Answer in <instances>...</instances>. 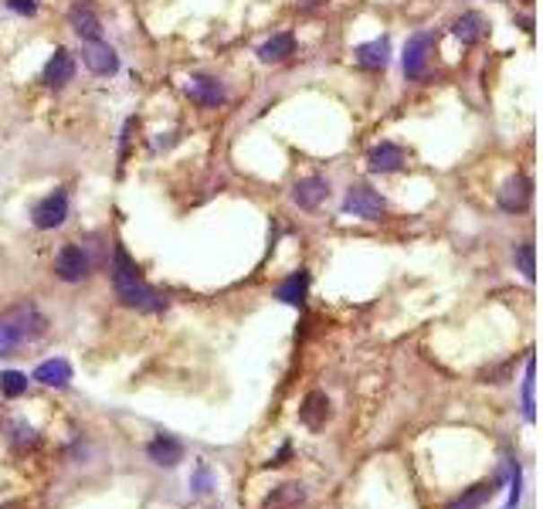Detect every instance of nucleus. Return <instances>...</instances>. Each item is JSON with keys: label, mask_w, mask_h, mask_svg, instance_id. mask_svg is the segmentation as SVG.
I'll use <instances>...</instances> for the list:
<instances>
[{"label": "nucleus", "mask_w": 543, "mask_h": 509, "mask_svg": "<svg viewBox=\"0 0 543 509\" xmlns=\"http://www.w3.org/2000/svg\"><path fill=\"white\" fill-rule=\"evenodd\" d=\"M112 285H116V299L129 309H140V312H163L167 309V299L143 282L140 268L133 265L123 245L112 248Z\"/></svg>", "instance_id": "obj_1"}, {"label": "nucleus", "mask_w": 543, "mask_h": 509, "mask_svg": "<svg viewBox=\"0 0 543 509\" xmlns=\"http://www.w3.org/2000/svg\"><path fill=\"white\" fill-rule=\"evenodd\" d=\"M0 323L14 333L17 343H34V339H41L48 333V316L34 306L31 299H24V303L7 309V312L0 316Z\"/></svg>", "instance_id": "obj_2"}, {"label": "nucleus", "mask_w": 543, "mask_h": 509, "mask_svg": "<svg viewBox=\"0 0 543 509\" xmlns=\"http://www.w3.org/2000/svg\"><path fill=\"white\" fill-rule=\"evenodd\" d=\"M384 197L367 184H354L346 190V197H343V211L354 217H363V221H377V217L384 215Z\"/></svg>", "instance_id": "obj_3"}, {"label": "nucleus", "mask_w": 543, "mask_h": 509, "mask_svg": "<svg viewBox=\"0 0 543 509\" xmlns=\"http://www.w3.org/2000/svg\"><path fill=\"white\" fill-rule=\"evenodd\" d=\"M92 272V265H89V255H85V248L82 245H62V251L55 255V276L62 278V282H85Z\"/></svg>", "instance_id": "obj_4"}, {"label": "nucleus", "mask_w": 543, "mask_h": 509, "mask_svg": "<svg viewBox=\"0 0 543 509\" xmlns=\"http://www.w3.org/2000/svg\"><path fill=\"white\" fill-rule=\"evenodd\" d=\"M65 217H68V194L65 190H51L48 197L34 204L31 221L38 232H51V228H62Z\"/></svg>", "instance_id": "obj_5"}, {"label": "nucleus", "mask_w": 543, "mask_h": 509, "mask_svg": "<svg viewBox=\"0 0 543 509\" xmlns=\"http://www.w3.org/2000/svg\"><path fill=\"white\" fill-rule=\"evenodd\" d=\"M82 62L92 75H116L119 72V58L102 38L99 41H82Z\"/></svg>", "instance_id": "obj_6"}, {"label": "nucleus", "mask_w": 543, "mask_h": 509, "mask_svg": "<svg viewBox=\"0 0 543 509\" xmlns=\"http://www.w3.org/2000/svg\"><path fill=\"white\" fill-rule=\"evenodd\" d=\"M428 51H432V34H411L407 45H404V75L407 78H421L425 68H428Z\"/></svg>", "instance_id": "obj_7"}, {"label": "nucleus", "mask_w": 543, "mask_h": 509, "mask_svg": "<svg viewBox=\"0 0 543 509\" xmlns=\"http://www.w3.org/2000/svg\"><path fill=\"white\" fill-rule=\"evenodd\" d=\"M530 201H533V184H530V177H510L503 190H499V207L506 211V215H520V211H527Z\"/></svg>", "instance_id": "obj_8"}, {"label": "nucleus", "mask_w": 543, "mask_h": 509, "mask_svg": "<svg viewBox=\"0 0 543 509\" xmlns=\"http://www.w3.org/2000/svg\"><path fill=\"white\" fill-rule=\"evenodd\" d=\"M45 85L48 89H65L72 78H75V58H72V51L68 48H58L45 65Z\"/></svg>", "instance_id": "obj_9"}, {"label": "nucleus", "mask_w": 543, "mask_h": 509, "mask_svg": "<svg viewBox=\"0 0 543 509\" xmlns=\"http://www.w3.org/2000/svg\"><path fill=\"white\" fill-rule=\"evenodd\" d=\"M187 95H190V102H197L201 109H217L224 102V85L217 78L194 75L187 82Z\"/></svg>", "instance_id": "obj_10"}, {"label": "nucleus", "mask_w": 543, "mask_h": 509, "mask_svg": "<svg viewBox=\"0 0 543 509\" xmlns=\"http://www.w3.org/2000/svg\"><path fill=\"white\" fill-rule=\"evenodd\" d=\"M146 455H150V462L163 465V469H173V465L184 462V442L173 438V434H156L153 442L146 445Z\"/></svg>", "instance_id": "obj_11"}, {"label": "nucleus", "mask_w": 543, "mask_h": 509, "mask_svg": "<svg viewBox=\"0 0 543 509\" xmlns=\"http://www.w3.org/2000/svg\"><path fill=\"white\" fill-rule=\"evenodd\" d=\"M329 417H333V408H329V398H326L323 391L306 394V401H302V408H299V421H302L310 432H320Z\"/></svg>", "instance_id": "obj_12"}, {"label": "nucleus", "mask_w": 543, "mask_h": 509, "mask_svg": "<svg viewBox=\"0 0 543 509\" xmlns=\"http://www.w3.org/2000/svg\"><path fill=\"white\" fill-rule=\"evenodd\" d=\"M329 197V180L323 177H306V180H295L293 187V201L302 207V211H316L320 204Z\"/></svg>", "instance_id": "obj_13"}, {"label": "nucleus", "mask_w": 543, "mask_h": 509, "mask_svg": "<svg viewBox=\"0 0 543 509\" xmlns=\"http://www.w3.org/2000/svg\"><path fill=\"white\" fill-rule=\"evenodd\" d=\"M31 381H38V384H45V387H68L72 384V364H68L65 356L45 360V364L34 367Z\"/></svg>", "instance_id": "obj_14"}, {"label": "nucleus", "mask_w": 543, "mask_h": 509, "mask_svg": "<svg viewBox=\"0 0 543 509\" xmlns=\"http://www.w3.org/2000/svg\"><path fill=\"white\" fill-rule=\"evenodd\" d=\"M404 167V150L398 143H381L367 154V170L371 173H394Z\"/></svg>", "instance_id": "obj_15"}, {"label": "nucleus", "mask_w": 543, "mask_h": 509, "mask_svg": "<svg viewBox=\"0 0 543 509\" xmlns=\"http://www.w3.org/2000/svg\"><path fill=\"white\" fill-rule=\"evenodd\" d=\"M390 58V41L388 38H377V41H367V45H357L354 48V62L357 68H367V72H377L384 68Z\"/></svg>", "instance_id": "obj_16"}, {"label": "nucleus", "mask_w": 543, "mask_h": 509, "mask_svg": "<svg viewBox=\"0 0 543 509\" xmlns=\"http://www.w3.org/2000/svg\"><path fill=\"white\" fill-rule=\"evenodd\" d=\"M302 503H306V489L299 482H282L265 496L262 509H299Z\"/></svg>", "instance_id": "obj_17"}, {"label": "nucleus", "mask_w": 543, "mask_h": 509, "mask_svg": "<svg viewBox=\"0 0 543 509\" xmlns=\"http://www.w3.org/2000/svg\"><path fill=\"white\" fill-rule=\"evenodd\" d=\"M68 24H72V31L82 38V41H99L102 38V24H99V17L89 11V7H72L68 11Z\"/></svg>", "instance_id": "obj_18"}, {"label": "nucleus", "mask_w": 543, "mask_h": 509, "mask_svg": "<svg viewBox=\"0 0 543 509\" xmlns=\"http://www.w3.org/2000/svg\"><path fill=\"white\" fill-rule=\"evenodd\" d=\"M4 434H7V445L14 448V452H21V455L38 448V432H34L28 421H21V417L7 421V425H4Z\"/></svg>", "instance_id": "obj_19"}, {"label": "nucleus", "mask_w": 543, "mask_h": 509, "mask_svg": "<svg viewBox=\"0 0 543 509\" xmlns=\"http://www.w3.org/2000/svg\"><path fill=\"white\" fill-rule=\"evenodd\" d=\"M293 51H295V38L285 31V34H276V38H268L265 45H258V51H255V55H258L265 65H276V62H285V58L293 55Z\"/></svg>", "instance_id": "obj_20"}, {"label": "nucleus", "mask_w": 543, "mask_h": 509, "mask_svg": "<svg viewBox=\"0 0 543 509\" xmlns=\"http://www.w3.org/2000/svg\"><path fill=\"white\" fill-rule=\"evenodd\" d=\"M306 289H310V272L299 268V272H293V276L282 282L276 295H279L285 306H302V303H306Z\"/></svg>", "instance_id": "obj_21"}, {"label": "nucleus", "mask_w": 543, "mask_h": 509, "mask_svg": "<svg viewBox=\"0 0 543 509\" xmlns=\"http://www.w3.org/2000/svg\"><path fill=\"white\" fill-rule=\"evenodd\" d=\"M451 31L455 38L462 41V45H476L482 34H486V17L476 14V11H469V14L455 17V24H451Z\"/></svg>", "instance_id": "obj_22"}, {"label": "nucleus", "mask_w": 543, "mask_h": 509, "mask_svg": "<svg viewBox=\"0 0 543 509\" xmlns=\"http://www.w3.org/2000/svg\"><path fill=\"white\" fill-rule=\"evenodd\" d=\"M493 493H496V482H479V486H472V489H466V493L459 496L449 509H482Z\"/></svg>", "instance_id": "obj_23"}, {"label": "nucleus", "mask_w": 543, "mask_h": 509, "mask_svg": "<svg viewBox=\"0 0 543 509\" xmlns=\"http://www.w3.org/2000/svg\"><path fill=\"white\" fill-rule=\"evenodd\" d=\"M0 394L4 398H21V394H28V373L21 371H4L0 373Z\"/></svg>", "instance_id": "obj_24"}, {"label": "nucleus", "mask_w": 543, "mask_h": 509, "mask_svg": "<svg viewBox=\"0 0 543 509\" xmlns=\"http://www.w3.org/2000/svg\"><path fill=\"white\" fill-rule=\"evenodd\" d=\"M190 489L197 496H207L215 489V472H211V465L207 462H197L194 465V476H190Z\"/></svg>", "instance_id": "obj_25"}, {"label": "nucleus", "mask_w": 543, "mask_h": 509, "mask_svg": "<svg viewBox=\"0 0 543 509\" xmlns=\"http://www.w3.org/2000/svg\"><path fill=\"white\" fill-rule=\"evenodd\" d=\"M533 371H537V364H533V356L527 360V381H523V415L527 421H533Z\"/></svg>", "instance_id": "obj_26"}, {"label": "nucleus", "mask_w": 543, "mask_h": 509, "mask_svg": "<svg viewBox=\"0 0 543 509\" xmlns=\"http://www.w3.org/2000/svg\"><path fill=\"white\" fill-rule=\"evenodd\" d=\"M516 262H520V272L527 278L537 276V265H533V241H523V245L516 248Z\"/></svg>", "instance_id": "obj_27"}, {"label": "nucleus", "mask_w": 543, "mask_h": 509, "mask_svg": "<svg viewBox=\"0 0 543 509\" xmlns=\"http://www.w3.org/2000/svg\"><path fill=\"white\" fill-rule=\"evenodd\" d=\"M17 347H21V343H17V337L11 333V329H7V326L0 323V356H11Z\"/></svg>", "instance_id": "obj_28"}, {"label": "nucleus", "mask_w": 543, "mask_h": 509, "mask_svg": "<svg viewBox=\"0 0 543 509\" xmlns=\"http://www.w3.org/2000/svg\"><path fill=\"white\" fill-rule=\"evenodd\" d=\"M7 7H11L14 14H24V17L38 14V0H7Z\"/></svg>", "instance_id": "obj_29"}, {"label": "nucleus", "mask_w": 543, "mask_h": 509, "mask_svg": "<svg viewBox=\"0 0 543 509\" xmlns=\"http://www.w3.org/2000/svg\"><path fill=\"white\" fill-rule=\"evenodd\" d=\"M289 452H293V445H289V442H285V445L279 448V455H276V459H272V462H265V465H268V469H279V465H285V459H289Z\"/></svg>", "instance_id": "obj_30"}]
</instances>
